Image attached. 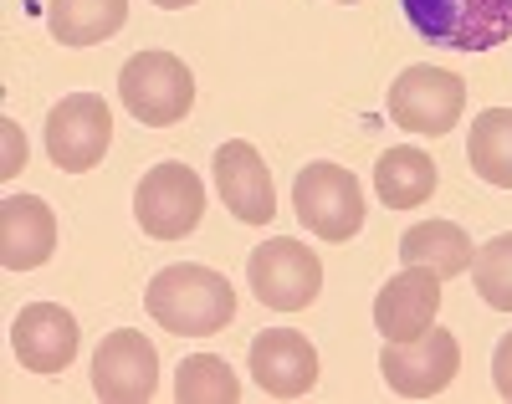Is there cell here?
Masks as SVG:
<instances>
[{"label": "cell", "mask_w": 512, "mask_h": 404, "mask_svg": "<svg viewBox=\"0 0 512 404\" xmlns=\"http://www.w3.org/2000/svg\"><path fill=\"white\" fill-rule=\"evenodd\" d=\"M149 318L175 338H210L236 318V292L210 266H164L144 292Z\"/></svg>", "instance_id": "obj_1"}, {"label": "cell", "mask_w": 512, "mask_h": 404, "mask_svg": "<svg viewBox=\"0 0 512 404\" xmlns=\"http://www.w3.org/2000/svg\"><path fill=\"white\" fill-rule=\"evenodd\" d=\"M410 26L451 52H492L512 41V0H400Z\"/></svg>", "instance_id": "obj_2"}, {"label": "cell", "mask_w": 512, "mask_h": 404, "mask_svg": "<svg viewBox=\"0 0 512 404\" xmlns=\"http://www.w3.org/2000/svg\"><path fill=\"white\" fill-rule=\"evenodd\" d=\"M118 98L144 128L180 123L195 103V77L175 52H139L118 72Z\"/></svg>", "instance_id": "obj_3"}, {"label": "cell", "mask_w": 512, "mask_h": 404, "mask_svg": "<svg viewBox=\"0 0 512 404\" xmlns=\"http://www.w3.org/2000/svg\"><path fill=\"white\" fill-rule=\"evenodd\" d=\"M292 210L318 241H349L364 226V185L338 164H308L292 185Z\"/></svg>", "instance_id": "obj_4"}, {"label": "cell", "mask_w": 512, "mask_h": 404, "mask_svg": "<svg viewBox=\"0 0 512 404\" xmlns=\"http://www.w3.org/2000/svg\"><path fill=\"white\" fill-rule=\"evenodd\" d=\"M466 108V82L446 67H405L390 87V118L405 133H425V139H441L456 128Z\"/></svg>", "instance_id": "obj_5"}, {"label": "cell", "mask_w": 512, "mask_h": 404, "mask_svg": "<svg viewBox=\"0 0 512 404\" xmlns=\"http://www.w3.org/2000/svg\"><path fill=\"white\" fill-rule=\"evenodd\" d=\"M200 210H205V185L185 164H154L134 190V215H139L144 236L154 241L190 236L200 226Z\"/></svg>", "instance_id": "obj_6"}, {"label": "cell", "mask_w": 512, "mask_h": 404, "mask_svg": "<svg viewBox=\"0 0 512 404\" xmlns=\"http://www.w3.org/2000/svg\"><path fill=\"white\" fill-rule=\"evenodd\" d=\"M246 277H251V292L262 297L267 307L277 312H297V307H308L323 287V266L318 256L303 246V241H292V236H277L267 246H256L251 261H246Z\"/></svg>", "instance_id": "obj_7"}, {"label": "cell", "mask_w": 512, "mask_h": 404, "mask_svg": "<svg viewBox=\"0 0 512 404\" xmlns=\"http://www.w3.org/2000/svg\"><path fill=\"white\" fill-rule=\"evenodd\" d=\"M456 369H461V343H456V333H441V328H425L410 343H384V353H379L384 384L405 399L441 394L456 379Z\"/></svg>", "instance_id": "obj_8"}, {"label": "cell", "mask_w": 512, "mask_h": 404, "mask_svg": "<svg viewBox=\"0 0 512 404\" xmlns=\"http://www.w3.org/2000/svg\"><path fill=\"white\" fill-rule=\"evenodd\" d=\"M113 144V113L98 93H72L47 113V154L57 169L82 174L93 169Z\"/></svg>", "instance_id": "obj_9"}, {"label": "cell", "mask_w": 512, "mask_h": 404, "mask_svg": "<svg viewBox=\"0 0 512 404\" xmlns=\"http://www.w3.org/2000/svg\"><path fill=\"white\" fill-rule=\"evenodd\" d=\"M154 384H159V353L144 333L118 328L98 343V353H93V394L98 399L139 404V399H154Z\"/></svg>", "instance_id": "obj_10"}, {"label": "cell", "mask_w": 512, "mask_h": 404, "mask_svg": "<svg viewBox=\"0 0 512 404\" xmlns=\"http://www.w3.org/2000/svg\"><path fill=\"white\" fill-rule=\"evenodd\" d=\"M441 312V277L431 266H405L400 277H390L374 297V328L384 333V343H410L425 328H436Z\"/></svg>", "instance_id": "obj_11"}, {"label": "cell", "mask_w": 512, "mask_h": 404, "mask_svg": "<svg viewBox=\"0 0 512 404\" xmlns=\"http://www.w3.org/2000/svg\"><path fill=\"white\" fill-rule=\"evenodd\" d=\"M77 343H82L77 318L57 302H31L11 323V348L21 358V369H31V374H62L77 358Z\"/></svg>", "instance_id": "obj_12"}, {"label": "cell", "mask_w": 512, "mask_h": 404, "mask_svg": "<svg viewBox=\"0 0 512 404\" xmlns=\"http://www.w3.org/2000/svg\"><path fill=\"white\" fill-rule=\"evenodd\" d=\"M251 379L272 399H297L318 384V353L303 333L267 328L251 338Z\"/></svg>", "instance_id": "obj_13"}, {"label": "cell", "mask_w": 512, "mask_h": 404, "mask_svg": "<svg viewBox=\"0 0 512 404\" xmlns=\"http://www.w3.org/2000/svg\"><path fill=\"white\" fill-rule=\"evenodd\" d=\"M216 190H221L226 210L236 220H246V226H267V220L277 215L272 174H267L262 154H256L246 139H231V144L216 149Z\"/></svg>", "instance_id": "obj_14"}, {"label": "cell", "mask_w": 512, "mask_h": 404, "mask_svg": "<svg viewBox=\"0 0 512 404\" xmlns=\"http://www.w3.org/2000/svg\"><path fill=\"white\" fill-rule=\"evenodd\" d=\"M57 251V215L36 195H11L0 205V261L6 272H31Z\"/></svg>", "instance_id": "obj_15"}, {"label": "cell", "mask_w": 512, "mask_h": 404, "mask_svg": "<svg viewBox=\"0 0 512 404\" xmlns=\"http://www.w3.org/2000/svg\"><path fill=\"white\" fill-rule=\"evenodd\" d=\"M400 261L405 266H431V272L446 282V277H461L472 272V241H466L461 226H451V220H420V226H410L400 236Z\"/></svg>", "instance_id": "obj_16"}, {"label": "cell", "mask_w": 512, "mask_h": 404, "mask_svg": "<svg viewBox=\"0 0 512 404\" xmlns=\"http://www.w3.org/2000/svg\"><path fill=\"white\" fill-rule=\"evenodd\" d=\"M374 190H379V200L390 205V210L425 205V200L436 195V164H431V154H420L410 144L390 149V154L374 164Z\"/></svg>", "instance_id": "obj_17"}, {"label": "cell", "mask_w": 512, "mask_h": 404, "mask_svg": "<svg viewBox=\"0 0 512 404\" xmlns=\"http://www.w3.org/2000/svg\"><path fill=\"white\" fill-rule=\"evenodd\" d=\"M52 36L62 47H98L128 21V0H52Z\"/></svg>", "instance_id": "obj_18"}, {"label": "cell", "mask_w": 512, "mask_h": 404, "mask_svg": "<svg viewBox=\"0 0 512 404\" xmlns=\"http://www.w3.org/2000/svg\"><path fill=\"white\" fill-rule=\"evenodd\" d=\"M472 169L497 190H512V108H487L472 118V139H466Z\"/></svg>", "instance_id": "obj_19"}, {"label": "cell", "mask_w": 512, "mask_h": 404, "mask_svg": "<svg viewBox=\"0 0 512 404\" xmlns=\"http://www.w3.org/2000/svg\"><path fill=\"white\" fill-rule=\"evenodd\" d=\"M175 399L180 404H236L241 399V384H236L226 358L195 353V358H185L180 374H175Z\"/></svg>", "instance_id": "obj_20"}, {"label": "cell", "mask_w": 512, "mask_h": 404, "mask_svg": "<svg viewBox=\"0 0 512 404\" xmlns=\"http://www.w3.org/2000/svg\"><path fill=\"white\" fill-rule=\"evenodd\" d=\"M472 282H477V292H482L487 307L512 312V236H497V241H487V246L477 251Z\"/></svg>", "instance_id": "obj_21"}, {"label": "cell", "mask_w": 512, "mask_h": 404, "mask_svg": "<svg viewBox=\"0 0 512 404\" xmlns=\"http://www.w3.org/2000/svg\"><path fill=\"white\" fill-rule=\"evenodd\" d=\"M492 379H497V394L502 399H512V333L497 343V353H492Z\"/></svg>", "instance_id": "obj_22"}, {"label": "cell", "mask_w": 512, "mask_h": 404, "mask_svg": "<svg viewBox=\"0 0 512 404\" xmlns=\"http://www.w3.org/2000/svg\"><path fill=\"white\" fill-rule=\"evenodd\" d=\"M0 128H6V169H0V174H16L21 164H26V139H21V128L6 118V123H0Z\"/></svg>", "instance_id": "obj_23"}, {"label": "cell", "mask_w": 512, "mask_h": 404, "mask_svg": "<svg viewBox=\"0 0 512 404\" xmlns=\"http://www.w3.org/2000/svg\"><path fill=\"white\" fill-rule=\"evenodd\" d=\"M154 6H164V11H185V6H195V0H154Z\"/></svg>", "instance_id": "obj_24"}, {"label": "cell", "mask_w": 512, "mask_h": 404, "mask_svg": "<svg viewBox=\"0 0 512 404\" xmlns=\"http://www.w3.org/2000/svg\"><path fill=\"white\" fill-rule=\"evenodd\" d=\"M338 6H359V0H338Z\"/></svg>", "instance_id": "obj_25"}]
</instances>
